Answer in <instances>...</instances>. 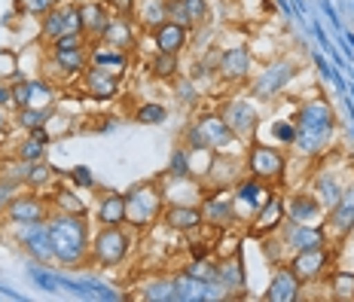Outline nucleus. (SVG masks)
Here are the masks:
<instances>
[{
	"label": "nucleus",
	"mask_w": 354,
	"mask_h": 302,
	"mask_svg": "<svg viewBox=\"0 0 354 302\" xmlns=\"http://www.w3.org/2000/svg\"><path fill=\"white\" fill-rule=\"evenodd\" d=\"M46 229L55 247V263L64 269L88 263V247H92V229H88V214H64L53 211L46 217Z\"/></svg>",
	"instance_id": "obj_1"
},
{
	"label": "nucleus",
	"mask_w": 354,
	"mask_h": 302,
	"mask_svg": "<svg viewBox=\"0 0 354 302\" xmlns=\"http://www.w3.org/2000/svg\"><path fill=\"white\" fill-rule=\"evenodd\" d=\"M293 147L302 153V156H321L330 144H333V135H336V113L330 110L327 101L315 98V101H306L297 116H293Z\"/></svg>",
	"instance_id": "obj_2"
},
{
	"label": "nucleus",
	"mask_w": 354,
	"mask_h": 302,
	"mask_svg": "<svg viewBox=\"0 0 354 302\" xmlns=\"http://www.w3.org/2000/svg\"><path fill=\"white\" fill-rule=\"evenodd\" d=\"M165 214V196H162L159 178L153 180H138L125 189V226L135 232L153 229Z\"/></svg>",
	"instance_id": "obj_3"
},
{
	"label": "nucleus",
	"mask_w": 354,
	"mask_h": 302,
	"mask_svg": "<svg viewBox=\"0 0 354 302\" xmlns=\"http://www.w3.org/2000/svg\"><path fill=\"white\" fill-rule=\"evenodd\" d=\"M239 144L235 131L226 125V120L220 113H198L193 122L183 129V147L189 150H214V153H226Z\"/></svg>",
	"instance_id": "obj_4"
},
{
	"label": "nucleus",
	"mask_w": 354,
	"mask_h": 302,
	"mask_svg": "<svg viewBox=\"0 0 354 302\" xmlns=\"http://www.w3.org/2000/svg\"><path fill=\"white\" fill-rule=\"evenodd\" d=\"M131 245H135V229L131 226H98L88 247V263L98 269H116L125 263Z\"/></svg>",
	"instance_id": "obj_5"
},
{
	"label": "nucleus",
	"mask_w": 354,
	"mask_h": 302,
	"mask_svg": "<svg viewBox=\"0 0 354 302\" xmlns=\"http://www.w3.org/2000/svg\"><path fill=\"white\" fill-rule=\"evenodd\" d=\"M245 171L263 183H281L287 174V156L284 150L269 144H248L245 150Z\"/></svg>",
	"instance_id": "obj_6"
},
{
	"label": "nucleus",
	"mask_w": 354,
	"mask_h": 302,
	"mask_svg": "<svg viewBox=\"0 0 354 302\" xmlns=\"http://www.w3.org/2000/svg\"><path fill=\"white\" fill-rule=\"evenodd\" d=\"M287 269L299 278V284L321 281L333 269V245H321L312 250H299V254L287 256Z\"/></svg>",
	"instance_id": "obj_7"
},
{
	"label": "nucleus",
	"mask_w": 354,
	"mask_h": 302,
	"mask_svg": "<svg viewBox=\"0 0 354 302\" xmlns=\"http://www.w3.org/2000/svg\"><path fill=\"white\" fill-rule=\"evenodd\" d=\"M49 214H53V202L46 196H40V189H28V193H19L6 205L3 220L12 226H31V223H46Z\"/></svg>",
	"instance_id": "obj_8"
},
{
	"label": "nucleus",
	"mask_w": 354,
	"mask_h": 302,
	"mask_svg": "<svg viewBox=\"0 0 354 302\" xmlns=\"http://www.w3.org/2000/svg\"><path fill=\"white\" fill-rule=\"evenodd\" d=\"M287 223V208H284V196L272 193L266 198V205L254 217L248 220V229H245V238H254V241H266V238H275L278 229Z\"/></svg>",
	"instance_id": "obj_9"
},
{
	"label": "nucleus",
	"mask_w": 354,
	"mask_h": 302,
	"mask_svg": "<svg viewBox=\"0 0 354 302\" xmlns=\"http://www.w3.org/2000/svg\"><path fill=\"white\" fill-rule=\"evenodd\" d=\"M245 174H248L245 162L226 156V153H214L208 171H205V178H202V187H205V193H226V189H232Z\"/></svg>",
	"instance_id": "obj_10"
},
{
	"label": "nucleus",
	"mask_w": 354,
	"mask_h": 302,
	"mask_svg": "<svg viewBox=\"0 0 354 302\" xmlns=\"http://www.w3.org/2000/svg\"><path fill=\"white\" fill-rule=\"evenodd\" d=\"M71 31H83V28H80V6L73 3V0H62L55 10H49L46 16H43V21H40V43L43 46H49L53 40H58V37H64Z\"/></svg>",
	"instance_id": "obj_11"
},
{
	"label": "nucleus",
	"mask_w": 354,
	"mask_h": 302,
	"mask_svg": "<svg viewBox=\"0 0 354 302\" xmlns=\"http://www.w3.org/2000/svg\"><path fill=\"white\" fill-rule=\"evenodd\" d=\"M297 77V62H290V58H281V62L269 64L266 70H260L254 77V83H250V95L254 98H275L278 92L287 89V83Z\"/></svg>",
	"instance_id": "obj_12"
},
{
	"label": "nucleus",
	"mask_w": 354,
	"mask_h": 302,
	"mask_svg": "<svg viewBox=\"0 0 354 302\" xmlns=\"http://www.w3.org/2000/svg\"><path fill=\"white\" fill-rule=\"evenodd\" d=\"M281 241V247L290 254H299V250H312V247H321V245H330V235L324 226H306V223H284L275 235Z\"/></svg>",
	"instance_id": "obj_13"
},
{
	"label": "nucleus",
	"mask_w": 354,
	"mask_h": 302,
	"mask_svg": "<svg viewBox=\"0 0 354 302\" xmlns=\"http://www.w3.org/2000/svg\"><path fill=\"white\" fill-rule=\"evenodd\" d=\"M202 214H205V226H208V229H217V232L235 229V226L241 223L230 189H226V193H205Z\"/></svg>",
	"instance_id": "obj_14"
},
{
	"label": "nucleus",
	"mask_w": 354,
	"mask_h": 302,
	"mask_svg": "<svg viewBox=\"0 0 354 302\" xmlns=\"http://www.w3.org/2000/svg\"><path fill=\"white\" fill-rule=\"evenodd\" d=\"M230 193H232L235 211H239V220H250L266 205V198L272 196V187L263 183V180H257V178H250V174H245Z\"/></svg>",
	"instance_id": "obj_15"
},
{
	"label": "nucleus",
	"mask_w": 354,
	"mask_h": 302,
	"mask_svg": "<svg viewBox=\"0 0 354 302\" xmlns=\"http://www.w3.org/2000/svg\"><path fill=\"white\" fill-rule=\"evenodd\" d=\"M351 226H354V180H348L345 193L339 196V202L324 217V229L330 235V245H339L351 232Z\"/></svg>",
	"instance_id": "obj_16"
},
{
	"label": "nucleus",
	"mask_w": 354,
	"mask_h": 302,
	"mask_svg": "<svg viewBox=\"0 0 354 302\" xmlns=\"http://www.w3.org/2000/svg\"><path fill=\"white\" fill-rule=\"evenodd\" d=\"M220 116H223L226 125L235 131V138H239V141H248V138H254L257 125H260V113H257V107L250 104L248 98L226 101V104L220 107Z\"/></svg>",
	"instance_id": "obj_17"
},
{
	"label": "nucleus",
	"mask_w": 354,
	"mask_h": 302,
	"mask_svg": "<svg viewBox=\"0 0 354 302\" xmlns=\"http://www.w3.org/2000/svg\"><path fill=\"white\" fill-rule=\"evenodd\" d=\"M254 68V55L248 46H230L217 55V77L223 83H245Z\"/></svg>",
	"instance_id": "obj_18"
},
{
	"label": "nucleus",
	"mask_w": 354,
	"mask_h": 302,
	"mask_svg": "<svg viewBox=\"0 0 354 302\" xmlns=\"http://www.w3.org/2000/svg\"><path fill=\"white\" fill-rule=\"evenodd\" d=\"M287 208V223H306V226H324L327 208L315 198V193H293L290 198H284Z\"/></svg>",
	"instance_id": "obj_19"
},
{
	"label": "nucleus",
	"mask_w": 354,
	"mask_h": 302,
	"mask_svg": "<svg viewBox=\"0 0 354 302\" xmlns=\"http://www.w3.org/2000/svg\"><path fill=\"white\" fill-rule=\"evenodd\" d=\"M19 245L25 247V254H31V260H37V263H55V247H53V238H49L46 223L19 226Z\"/></svg>",
	"instance_id": "obj_20"
},
{
	"label": "nucleus",
	"mask_w": 354,
	"mask_h": 302,
	"mask_svg": "<svg viewBox=\"0 0 354 302\" xmlns=\"http://www.w3.org/2000/svg\"><path fill=\"white\" fill-rule=\"evenodd\" d=\"M83 89L92 95L95 101H113L116 95H120L122 89V77L120 73H113V70H104V68H88L83 70Z\"/></svg>",
	"instance_id": "obj_21"
},
{
	"label": "nucleus",
	"mask_w": 354,
	"mask_h": 302,
	"mask_svg": "<svg viewBox=\"0 0 354 302\" xmlns=\"http://www.w3.org/2000/svg\"><path fill=\"white\" fill-rule=\"evenodd\" d=\"M80 6V28H83V34L88 37V43L101 40L107 31V25L113 21V12L107 10L104 0H83Z\"/></svg>",
	"instance_id": "obj_22"
},
{
	"label": "nucleus",
	"mask_w": 354,
	"mask_h": 302,
	"mask_svg": "<svg viewBox=\"0 0 354 302\" xmlns=\"http://www.w3.org/2000/svg\"><path fill=\"white\" fill-rule=\"evenodd\" d=\"M162 223L171 232H196L205 226V214L202 205H165V214H162Z\"/></svg>",
	"instance_id": "obj_23"
},
{
	"label": "nucleus",
	"mask_w": 354,
	"mask_h": 302,
	"mask_svg": "<svg viewBox=\"0 0 354 302\" xmlns=\"http://www.w3.org/2000/svg\"><path fill=\"white\" fill-rule=\"evenodd\" d=\"M189 28L177 25V21H162L159 28H153L150 37L156 43V53H171V55H183L189 46Z\"/></svg>",
	"instance_id": "obj_24"
},
{
	"label": "nucleus",
	"mask_w": 354,
	"mask_h": 302,
	"mask_svg": "<svg viewBox=\"0 0 354 302\" xmlns=\"http://www.w3.org/2000/svg\"><path fill=\"white\" fill-rule=\"evenodd\" d=\"M88 64H92V68L113 70L122 77L131 64V55L122 53V49H116V46H110L104 40H95V43H88Z\"/></svg>",
	"instance_id": "obj_25"
},
{
	"label": "nucleus",
	"mask_w": 354,
	"mask_h": 302,
	"mask_svg": "<svg viewBox=\"0 0 354 302\" xmlns=\"http://www.w3.org/2000/svg\"><path fill=\"white\" fill-rule=\"evenodd\" d=\"M53 104V86L43 79H19L12 86V107H46Z\"/></svg>",
	"instance_id": "obj_26"
},
{
	"label": "nucleus",
	"mask_w": 354,
	"mask_h": 302,
	"mask_svg": "<svg viewBox=\"0 0 354 302\" xmlns=\"http://www.w3.org/2000/svg\"><path fill=\"white\" fill-rule=\"evenodd\" d=\"M46 64L53 68L58 77H83L88 68V46L86 49H49Z\"/></svg>",
	"instance_id": "obj_27"
},
{
	"label": "nucleus",
	"mask_w": 354,
	"mask_h": 302,
	"mask_svg": "<svg viewBox=\"0 0 354 302\" xmlns=\"http://www.w3.org/2000/svg\"><path fill=\"white\" fill-rule=\"evenodd\" d=\"M299 293H302L299 278L287 269V263H278V269H275V275H272L269 290L263 293V299H269V302H293V299H299Z\"/></svg>",
	"instance_id": "obj_28"
},
{
	"label": "nucleus",
	"mask_w": 354,
	"mask_h": 302,
	"mask_svg": "<svg viewBox=\"0 0 354 302\" xmlns=\"http://www.w3.org/2000/svg\"><path fill=\"white\" fill-rule=\"evenodd\" d=\"M345 187H348V180H345L342 174H336L333 168H324V171H318L315 180H312V193L327 211L339 202V196L345 193Z\"/></svg>",
	"instance_id": "obj_29"
},
{
	"label": "nucleus",
	"mask_w": 354,
	"mask_h": 302,
	"mask_svg": "<svg viewBox=\"0 0 354 302\" xmlns=\"http://www.w3.org/2000/svg\"><path fill=\"white\" fill-rule=\"evenodd\" d=\"M217 284L226 290V296H232V293H245L248 275H245V266H241V254L217 260Z\"/></svg>",
	"instance_id": "obj_30"
},
{
	"label": "nucleus",
	"mask_w": 354,
	"mask_h": 302,
	"mask_svg": "<svg viewBox=\"0 0 354 302\" xmlns=\"http://www.w3.org/2000/svg\"><path fill=\"white\" fill-rule=\"evenodd\" d=\"M95 223L98 226H125V193H101L98 208H95Z\"/></svg>",
	"instance_id": "obj_31"
},
{
	"label": "nucleus",
	"mask_w": 354,
	"mask_h": 302,
	"mask_svg": "<svg viewBox=\"0 0 354 302\" xmlns=\"http://www.w3.org/2000/svg\"><path fill=\"white\" fill-rule=\"evenodd\" d=\"M101 40L131 55V53H135V46H138L135 19H113V21L107 25V31H104V37H101Z\"/></svg>",
	"instance_id": "obj_32"
},
{
	"label": "nucleus",
	"mask_w": 354,
	"mask_h": 302,
	"mask_svg": "<svg viewBox=\"0 0 354 302\" xmlns=\"http://www.w3.org/2000/svg\"><path fill=\"white\" fill-rule=\"evenodd\" d=\"M162 21H168V0H138L135 25H141L144 31H153Z\"/></svg>",
	"instance_id": "obj_33"
},
{
	"label": "nucleus",
	"mask_w": 354,
	"mask_h": 302,
	"mask_svg": "<svg viewBox=\"0 0 354 302\" xmlns=\"http://www.w3.org/2000/svg\"><path fill=\"white\" fill-rule=\"evenodd\" d=\"M53 116H55L53 104H46V107H19L16 116H12V125L21 129V131H34V129H43Z\"/></svg>",
	"instance_id": "obj_34"
},
{
	"label": "nucleus",
	"mask_w": 354,
	"mask_h": 302,
	"mask_svg": "<svg viewBox=\"0 0 354 302\" xmlns=\"http://www.w3.org/2000/svg\"><path fill=\"white\" fill-rule=\"evenodd\" d=\"M141 299H153V302H177V287H174V278H150L141 293H138Z\"/></svg>",
	"instance_id": "obj_35"
},
{
	"label": "nucleus",
	"mask_w": 354,
	"mask_h": 302,
	"mask_svg": "<svg viewBox=\"0 0 354 302\" xmlns=\"http://www.w3.org/2000/svg\"><path fill=\"white\" fill-rule=\"evenodd\" d=\"M150 73L153 79H177L183 73V64H180V55H171V53H156L150 58Z\"/></svg>",
	"instance_id": "obj_36"
},
{
	"label": "nucleus",
	"mask_w": 354,
	"mask_h": 302,
	"mask_svg": "<svg viewBox=\"0 0 354 302\" xmlns=\"http://www.w3.org/2000/svg\"><path fill=\"white\" fill-rule=\"evenodd\" d=\"M330 299L354 302V272L348 269H330Z\"/></svg>",
	"instance_id": "obj_37"
},
{
	"label": "nucleus",
	"mask_w": 354,
	"mask_h": 302,
	"mask_svg": "<svg viewBox=\"0 0 354 302\" xmlns=\"http://www.w3.org/2000/svg\"><path fill=\"white\" fill-rule=\"evenodd\" d=\"M49 202H53L55 211H64V214H88L86 202L77 196V189H71V187H55V193L49 196Z\"/></svg>",
	"instance_id": "obj_38"
},
{
	"label": "nucleus",
	"mask_w": 354,
	"mask_h": 302,
	"mask_svg": "<svg viewBox=\"0 0 354 302\" xmlns=\"http://www.w3.org/2000/svg\"><path fill=\"white\" fill-rule=\"evenodd\" d=\"M183 16H187V28L196 31V28H205L211 21V3L208 0H180Z\"/></svg>",
	"instance_id": "obj_39"
},
{
	"label": "nucleus",
	"mask_w": 354,
	"mask_h": 302,
	"mask_svg": "<svg viewBox=\"0 0 354 302\" xmlns=\"http://www.w3.org/2000/svg\"><path fill=\"white\" fill-rule=\"evenodd\" d=\"M183 275L196 278V281H217V260H211V256L189 260V266H183Z\"/></svg>",
	"instance_id": "obj_40"
},
{
	"label": "nucleus",
	"mask_w": 354,
	"mask_h": 302,
	"mask_svg": "<svg viewBox=\"0 0 354 302\" xmlns=\"http://www.w3.org/2000/svg\"><path fill=\"white\" fill-rule=\"evenodd\" d=\"M16 159H21V162H40V159H46V144H40L34 135H28V131H25V138H21L19 147H16Z\"/></svg>",
	"instance_id": "obj_41"
},
{
	"label": "nucleus",
	"mask_w": 354,
	"mask_h": 302,
	"mask_svg": "<svg viewBox=\"0 0 354 302\" xmlns=\"http://www.w3.org/2000/svg\"><path fill=\"white\" fill-rule=\"evenodd\" d=\"M165 174H171V178H193V171H189V150H187L183 144L171 153V159H168Z\"/></svg>",
	"instance_id": "obj_42"
},
{
	"label": "nucleus",
	"mask_w": 354,
	"mask_h": 302,
	"mask_svg": "<svg viewBox=\"0 0 354 302\" xmlns=\"http://www.w3.org/2000/svg\"><path fill=\"white\" fill-rule=\"evenodd\" d=\"M168 120V110L162 107V104H141L135 110V122H141V125H162Z\"/></svg>",
	"instance_id": "obj_43"
},
{
	"label": "nucleus",
	"mask_w": 354,
	"mask_h": 302,
	"mask_svg": "<svg viewBox=\"0 0 354 302\" xmlns=\"http://www.w3.org/2000/svg\"><path fill=\"white\" fill-rule=\"evenodd\" d=\"M171 83H174V95L183 101V104H196L198 95H202V92H198V86L189 77H183V73L177 79H171Z\"/></svg>",
	"instance_id": "obj_44"
},
{
	"label": "nucleus",
	"mask_w": 354,
	"mask_h": 302,
	"mask_svg": "<svg viewBox=\"0 0 354 302\" xmlns=\"http://www.w3.org/2000/svg\"><path fill=\"white\" fill-rule=\"evenodd\" d=\"M19 189H21V183L19 180H12V178H6L3 171H0V217H3V211H6V205L12 202V198L19 196Z\"/></svg>",
	"instance_id": "obj_45"
},
{
	"label": "nucleus",
	"mask_w": 354,
	"mask_h": 302,
	"mask_svg": "<svg viewBox=\"0 0 354 302\" xmlns=\"http://www.w3.org/2000/svg\"><path fill=\"white\" fill-rule=\"evenodd\" d=\"M62 3V0H19L21 12H28V16H46L49 10H55V6Z\"/></svg>",
	"instance_id": "obj_46"
},
{
	"label": "nucleus",
	"mask_w": 354,
	"mask_h": 302,
	"mask_svg": "<svg viewBox=\"0 0 354 302\" xmlns=\"http://www.w3.org/2000/svg\"><path fill=\"white\" fill-rule=\"evenodd\" d=\"M107 10L113 12V19H135L138 0H104Z\"/></svg>",
	"instance_id": "obj_47"
},
{
	"label": "nucleus",
	"mask_w": 354,
	"mask_h": 302,
	"mask_svg": "<svg viewBox=\"0 0 354 302\" xmlns=\"http://www.w3.org/2000/svg\"><path fill=\"white\" fill-rule=\"evenodd\" d=\"M71 183H77V187H83V189H88V187H95V180H92V171H88L86 165H77V168H71Z\"/></svg>",
	"instance_id": "obj_48"
},
{
	"label": "nucleus",
	"mask_w": 354,
	"mask_h": 302,
	"mask_svg": "<svg viewBox=\"0 0 354 302\" xmlns=\"http://www.w3.org/2000/svg\"><path fill=\"white\" fill-rule=\"evenodd\" d=\"M0 107H12V86L0 83Z\"/></svg>",
	"instance_id": "obj_49"
},
{
	"label": "nucleus",
	"mask_w": 354,
	"mask_h": 302,
	"mask_svg": "<svg viewBox=\"0 0 354 302\" xmlns=\"http://www.w3.org/2000/svg\"><path fill=\"white\" fill-rule=\"evenodd\" d=\"M10 116H6V107H0V138H10Z\"/></svg>",
	"instance_id": "obj_50"
},
{
	"label": "nucleus",
	"mask_w": 354,
	"mask_h": 302,
	"mask_svg": "<svg viewBox=\"0 0 354 302\" xmlns=\"http://www.w3.org/2000/svg\"><path fill=\"white\" fill-rule=\"evenodd\" d=\"M342 241H348V245H354V226H351V232L348 235H345V238Z\"/></svg>",
	"instance_id": "obj_51"
},
{
	"label": "nucleus",
	"mask_w": 354,
	"mask_h": 302,
	"mask_svg": "<svg viewBox=\"0 0 354 302\" xmlns=\"http://www.w3.org/2000/svg\"><path fill=\"white\" fill-rule=\"evenodd\" d=\"M73 3H83V0H73Z\"/></svg>",
	"instance_id": "obj_52"
}]
</instances>
